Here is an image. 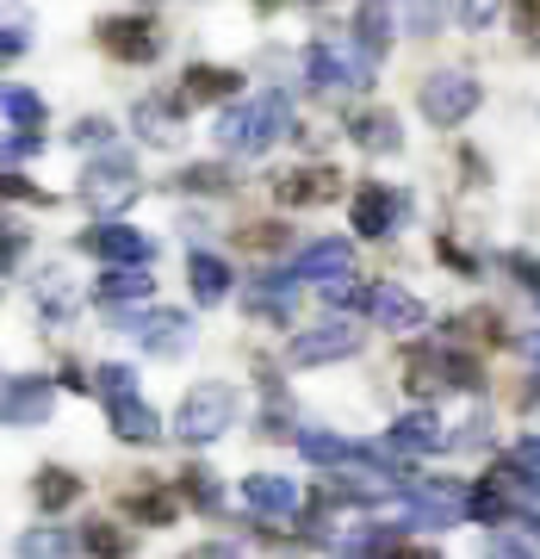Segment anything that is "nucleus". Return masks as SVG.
<instances>
[{"label": "nucleus", "mask_w": 540, "mask_h": 559, "mask_svg": "<svg viewBox=\"0 0 540 559\" xmlns=\"http://www.w3.org/2000/svg\"><path fill=\"white\" fill-rule=\"evenodd\" d=\"M292 131V100H286L280 87H267V94H255V100L230 106L218 119V143L230 150V156H261V150H274V143Z\"/></svg>", "instance_id": "nucleus-1"}, {"label": "nucleus", "mask_w": 540, "mask_h": 559, "mask_svg": "<svg viewBox=\"0 0 540 559\" xmlns=\"http://www.w3.org/2000/svg\"><path fill=\"white\" fill-rule=\"evenodd\" d=\"M94 385H100L106 423H112V436H119V441H131V448L161 441V417L137 399V373H131V367H100V373H94Z\"/></svg>", "instance_id": "nucleus-2"}, {"label": "nucleus", "mask_w": 540, "mask_h": 559, "mask_svg": "<svg viewBox=\"0 0 540 559\" xmlns=\"http://www.w3.org/2000/svg\"><path fill=\"white\" fill-rule=\"evenodd\" d=\"M367 75H373V57H367L355 38H317L311 50H304V81H311L317 94L367 87Z\"/></svg>", "instance_id": "nucleus-3"}, {"label": "nucleus", "mask_w": 540, "mask_h": 559, "mask_svg": "<svg viewBox=\"0 0 540 559\" xmlns=\"http://www.w3.org/2000/svg\"><path fill=\"white\" fill-rule=\"evenodd\" d=\"M509 510H528V516L540 510V479L528 466H516V460L491 466L479 479V491H472V516L479 522H497V516H509Z\"/></svg>", "instance_id": "nucleus-4"}, {"label": "nucleus", "mask_w": 540, "mask_h": 559, "mask_svg": "<svg viewBox=\"0 0 540 559\" xmlns=\"http://www.w3.org/2000/svg\"><path fill=\"white\" fill-rule=\"evenodd\" d=\"M404 385L410 392H422V399H435V392H479L484 373H479V360L460 355V348H417L410 355V367H404Z\"/></svg>", "instance_id": "nucleus-5"}, {"label": "nucleus", "mask_w": 540, "mask_h": 559, "mask_svg": "<svg viewBox=\"0 0 540 559\" xmlns=\"http://www.w3.org/2000/svg\"><path fill=\"white\" fill-rule=\"evenodd\" d=\"M230 423H237V392L224 380H205V385H193L187 404L175 411V436L180 441H218Z\"/></svg>", "instance_id": "nucleus-6"}, {"label": "nucleus", "mask_w": 540, "mask_h": 559, "mask_svg": "<svg viewBox=\"0 0 540 559\" xmlns=\"http://www.w3.org/2000/svg\"><path fill=\"white\" fill-rule=\"evenodd\" d=\"M137 193H143V180H137V162L131 156H94L87 162V175H81V205L100 212V218L124 212Z\"/></svg>", "instance_id": "nucleus-7"}, {"label": "nucleus", "mask_w": 540, "mask_h": 559, "mask_svg": "<svg viewBox=\"0 0 540 559\" xmlns=\"http://www.w3.org/2000/svg\"><path fill=\"white\" fill-rule=\"evenodd\" d=\"M460 516H472V491L460 479H410L404 522H417V528H454Z\"/></svg>", "instance_id": "nucleus-8"}, {"label": "nucleus", "mask_w": 540, "mask_h": 559, "mask_svg": "<svg viewBox=\"0 0 540 559\" xmlns=\"http://www.w3.org/2000/svg\"><path fill=\"white\" fill-rule=\"evenodd\" d=\"M479 100H484V87L472 75H460V69H441V75H429V81H422V94H417L422 119L447 124V131L472 119V112H479Z\"/></svg>", "instance_id": "nucleus-9"}, {"label": "nucleus", "mask_w": 540, "mask_h": 559, "mask_svg": "<svg viewBox=\"0 0 540 559\" xmlns=\"http://www.w3.org/2000/svg\"><path fill=\"white\" fill-rule=\"evenodd\" d=\"M404 218H410V193L380 187V180H360V193H355V230L360 237L380 242V237H392Z\"/></svg>", "instance_id": "nucleus-10"}, {"label": "nucleus", "mask_w": 540, "mask_h": 559, "mask_svg": "<svg viewBox=\"0 0 540 559\" xmlns=\"http://www.w3.org/2000/svg\"><path fill=\"white\" fill-rule=\"evenodd\" d=\"M50 411H57V385L38 380V373H7V385H0V417H7V429H38Z\"/></svg>", "instance_id": "nucleus-11"}, {"label": "nucleus", "mask_w": 540, "mask_h": 559, "mask_svg": "<svg viewBox=\"0 0 540 559\" xmlns=\"http://www.w3.org/2000/svg\"><path fill=\"white\" fill-rule=\"evenodd\" d=\"M360 348V323L355 318H323L311 330L292 336V360L299 367H323V360H348Z\"/></svg>", "instance_id": "nucleus-12"}, {"label": "nucleus", "mask_w": 540, "mask_h": 559, "mask_svg": "<svg viewBox=\"0 0 540 559\" xmlns=\"http://www.w3.org/2000/svg\"><path fill=\"white\" fill-rule=\"evenodd\" d=\"M447 429H441L435 423V411H404L398 423H392V429H385V454H404V460H417V454H435V448H447Z\"/></svg>", "instance_id": "nucleus-13"}, {"label": "nucleus", "mask_w": 540, "mask_h": 559, "mask_svg": "<svg viewBox=\"0 0 540 559\" xmlns=\"http://www.w3.org/2000/svg\"><path fill=\"white\" fill-rule=\"evenodd\" d=\"M87 249H94L106 267H149V255H156V242L143 237V230H131V224H100V230H87Z\"/></svg>", "instance_id": "nucleus-14"}, {"label": "nucleus", "mask_w": 540, "mask_h": 559, "mask_svg": "<svg viewBox=\"0 0 540 559\" xmlns=\"http://www.w3.org/2000/svg\"><path fill=\"white\" fill-rule=\"evenodd\" d=\"M336 559H404V528H385V522H367V528H348V535L323 540Z\"/></svg>", "instance_id": "nucleus-15"}, {"label": "nucleus", "mask_w": 540, "mask_h": 559, "mask_svg": "<svg viewBox=\"0 0 540 559\" xmlns=\"http://www.w3.org/2000/svg\"><path fill=\"white\" fill-rule=\"evenodd\" d=\"M367 318L380 323V330H398V336H410V330H422V323H429V311H422L417 293H404V286L380 280V286H373V305H367Z\"/></svg>", "instance_id": "nucleus-16"}, {"label": "nucleus", "mask_w": 540, "mask_h": 559, "mask_svg": "<svg viewBox=\"0 0 540 559\" xmlns=\"http://www.w3.org/2000/svg\"><path fill=\"white\" fill-rule=\"evenodd\" d=\"M100 44L119 62H156L161 57V32L149 20H106L100 25Z\"/></svg>", "instance_id": "nucleus-17"}, {"label": "nucleus", "mask_w": 540, "mask_h": 559, "mask_svg": "<svg viewBox=\"0 0 540 559\" xmlns=\"http://www.w3.org/2000/svg\"><path fill=\"white\" fill-rule=\"evenodd\" d=\"M299 286L304 280L299 274H286V267H261L255 274V286H249V311L255 318H292V305H299Z\"/></svg>", "instance_id": "nucleus-18"}, {"label": "nucleus", "mask_w": 540, "mask_h": 559, "mask_svg": "<svg viewBox=\"0 0 540 559\" xmlns=\"http://www.w3.org/2000/svg\"><path fill=\"white\" fill-rule=\"evenodd\" d=\"M274 193H280L286 205H329L341 193V175L336 168H292V175L274 180Z\"/></svg>", "instance_id": "nucleus-19"}, {"label": "nucleus", "mask_w": 540, "mask_h": 559, "mask_svg": "<svg viewBox=\"0 0 540 559\" xmlns=\"http://www.w3.org/2000/svg\"><path fill=\"white\" fill-rule=\"evenodd\" d=\"M292 274H299V280H317V286H329V280H341V274H355V242H341V237L311 242Z\"/></svg>", "instance_id": "nucleus-20"}, {"label": "nucleus", "mask_w": 540, "mask_h": 559, "mask_svg": "<svg viewBox=\"0 0 540 559\" xmlns=\"http://www.w3.org/2000/svg\"><path fill=\"white\" fill-rule=\"evenodd\" d=\"M237 87H242L237 69H212V62H193V69H187V81H180L175 100H180V106H212V100H230Z\"/></svg>", "instance_id": "nucleus-21"}, {"label": "nucleus", "mask_w": 540, "mask_h": 559, "mask_svg": "<svg viewBox=\"0 0 540 559\" xmlns=\"http://www.w3.org/2000/svg\"><path fill=\"white\" fill-rule=\"evenodd\" d=\"M143 348L156 360L187 355V348H193V318H187V311H156V318L143 323Z\"/></svg>", "instance_id": "nucleus-22"}, {"label": "nucleus", "mask_w": 540, "mask_h": 559, "mask_svg": "<svg viewBox=\"0 0 540 559\" xmlns=\"http://www.w3.org/2000/svg\"><path fill=\"white\" fill-rule=\"evenodd\" d=\"M131 119H137V138L156 143V150H175V143L187 138V131H180V100H156V94H149V100H137Z\"/></svg>", "instance_id": "nucleus-23"}, {"label": "nucleus", "mask_w": 540, "mask_h": 559, "mask_svg": "<svg viewBox=\"0 0 540 559\" xmlns=\"http://www.w3.org/2000/svg\"><path fill=\"white\" fill-rule=\"evenodd\" d=\"M348 138H355V150H367V156H398L404 150V131L392 112H355L348 119Z\"/></svg>", "instance_id": "nucleus-24"}, {"label": "nucleus", "mask_w": 540, "mask_h": 559, "mask_svg": "<svg viewBox=\"0 0 540 559\" xmlns=\"http://www.w3.org/2000/svg\"><path fill=\"white\" fill-rule=\"evenodd\" d=\"M242 498H249L255 516H292L299 510V485L280 479V473H255V479L242 485Z\"/></svg>", "instance_id": "nucleus-25"}, {"label": "nucleus", "mask_w": 540, "mask_h": 559, "mask_svg": "<svg viewBox=\"0 0 540 559\" xmlns=\"http://www.w3.org/2000/svg\"><path fill=\"white\" fill-rule=\"evenodd\" d=\"M392 32H398V25H392V0H360V7H355V44L373 62L392 50Z\"/></svg>", "instance_id": "nucleus-26"}, {"label": "nucleus", "mask_w": 540, "mask_h": 559, "mask_svg": "<svg viewBox=\"0 0 540 559\" xmlns=\"http://www.w3.org/2000/svg\"><path fill=\"white\" fill-rule=\"evenodd\" d=\"M32 293H38L44 318H75L81 311V280L69 274V267H44V274L32 280Z\"/></svg>", "instance_id": "nucleus-27"}, {"label": "nucleus", "mask_w": 540, "mask_h": 559, "mask_svg": "<svg viewBox=\"0 0 540 559\" xmlns=\"http://www.w3.org/2000/svg\"><path fill=\"white\" fill-rule=\"evenodd\" d=\"M187 280H193V299H200V305L230 299V261H224V255H205V249H193V261H187Z\"/></svg>", "instance_id": "nucleus-28"}, {"label": "nucleus", "mask_w": 540, "mask_h": 559, "mask_svg": "<svg viewBox=\"0 0 540 559\" xmlns=\"http://www.w3.org/2000/svg\"><path fill=\"white\" fill-rule=\"evenodd\" d=\"M299 454L317 460V466H348V460H360L367 448H355V441L336 436V429H299Z\"/></svg>", "instance_id": "nucleus-29"}, {"label": "nucleus", "mask_w": 540, "mask_h": 559, "mask_svg": "<svg viewBox=\"0 0 540 559\" xmlns=\"http://www.w3.org/2000/svg\"><path fill=\"white\" fill-rule=\"evenodd\" d=\"M137 299H149V274L143 267H106V280H100L106 311H124V305H137Z\"/></svg>", "instance_id": "nucleus-30"}, {"label": "nucleus", "mask_w": 540, "mask_h": 559, "mask_svg": "<svg viewBox=\"0 0 540 559\" xmlns=\"http://www.w3.org/2000/svg\"><path fill=\"white\" fill-rule=\"evenodd\" d=\"M32 498H38L44 510H69V503L81 498V479L75 473H62V466H44L38 485H32Z\"/></svg>", "instance_id": "nucleus-31"}, {"label": "nucleus", "mask_w": 540, "mask_h": 559, "mask_svg": "<svg viewBox=\"0 0 540 559\" xmlns=\"http://www.w3.org/2000/svg\"><path fill=\"white\" fill-rule=\"evenodd\" d=\"M69 554H75L69 528H25L20 535V559H69Z\"/></svg>", "instance_id": "nucleus-32"}, {"label": "nucleus", "mask_w": 540, "mask_h": 559, "mask_svg": "<svg viewBox=\"0 0 540 559\" xmlns=\"http://www.w3.org/2000/svg\"><path fill=\"white\" fill-rule=\"evenodd\" d=\"M0 112H7L13 131H38L44 124V100L32 94V87H7V94H0Z\"/></svg>", "instance_id": "nucleus-33"}, {"label": "nucleus", "mask_w": 540, "mask_h": 559, "mask_svg": "<svg viewBox=\"0 0 540 559\" xmlns=\"http://www.w3.org/2000/svg\"><path fill=\"white\" fill-rule=\"evenodd\" d=\"M81 547H87V554H100V559H124V554H131V535H124V528H112V522H87Z\"/></svg>", "instance_id": "nucleus-34"}, {"label": "nucleus", "mask_w": 540, "mask_h": 559, "mask_svg": "<svg viewBox=\"0 0 540 559\" xmlns=\"http://www.w3.org/2000/svg\"><path fill=\"white\" fill-rule=\"evenodd\" d=\"M180 187H187V193H212V200H218V193H230L237 180H230V168H218V162H193V168L180 175Z\"/></svg>", "instance_id": "nucleus-35"}, {"label": "nucleus", "mask_w": 540, "mask_h": 559, "mask_svg": "<svg viewBox=\"0 0 540 559\" xmlns=\"http://www.w3.org/2000/svg\"><path fill=\"white\" fill-rule=\"evenodd\" d=\"M398 13H404V25H410L417 38H435L441 32V0H398Z\"/></svg>", "instance_id": "nucleus-36"}, {"label": "nucleus", "mask_w": 540, "mask_h": 559, "mask_svg": "<svg viewBox=\"0 0 540 559\" xmlns=\"http://www.w3.org/2000/svg\"><path fill=\"white\" fill-rule=\"evenodd\" d=\"M124 510H131V516H137V522H168V516H175V510H180V503L168 498V491H156V485H149V491H137V498L124 503Z\"/></svg>", "instance_id": "nucleus-37"}, {"label": "nucleus", "mask_w": 540, "mask_h": 559, "mask_svg": "<svg viewBox=\"0 0 540 559\" xmlns=\"http://www.w3.org/2000/svg\"><path fill=\"white\" fill-rule=\"evenodd\" d=\"M187 498L200 503V510H218V503H224L218 473H205V466H193V473H187Z\"/></svg>", "instance_id": "nucleus-38"}, {"label": "nucleus", "mask_w": 540, "mask_h": 559, "mask_svg": "<svg viewBox=\"0 0 540 559\" xmlns=\"http://www.w3.org/2000/svg\"><path fill=\"white\" fill-rule=\"evenodd\" d=\"M323 299H329V305H360V311H367V305H373V286H360L355 274H341V280L323 286Z\"/></svg>", "instance_id": "nucleus-39"}, {"label": "nucleus", "mask_w": 540, "mask_h": 559, "mask_svg": "<svg viewBox=\"0 0 540 559\" xmlns=\"http://www.w3.org/2000/svg\"><path fill=\"white\" fill-rule=\"evenodd\" d=\"M255 255H274V249H286V224H249V230H237Z\"/></svg>", "instance_id": "nucleus-40"}, {"label": "nucleus", "mask_w": 540, "mask_h": 559, "mask_svg": "<svg viewBox=\"0 0 540 559\" xmlns=\"http://www.w3.org/2000/svg\"><path fill=\"white\" fill-rule=\"evenodd\" d=\"M25 44H32V32H25V13H7V25H0V57H7V62L25 57Z\"/></svg>", "instance_id": "nucleus-41"}, {"label": "nucleus", "mask_w": 540, "mask_h": 559, "mask_svg": "<svg viewBox=\"0 0 540 559\" xmlns=\"http://www.w3.org/2000/svg\"><path fill=\"white\" fill-rule=\"evenodd\" d=\"M454 13H460V25H472V32H484V25L503 13V0H454Z\"/></svg>", "instance_id": "nucleus-42"}, {"label": "nucleus", "mask_w": 540, "mask_h": 559, "mask_svg": "<svg viewBox=\"0 0 540 559\" xmlns=\"http://www.w3.org/2000/svg\"><path fill=\"white\" fill-rule=\"evenodd\" d=\"M479 554L484 559H535V547H528V540H516V535H484Z\"/></svg>", "instance_id": "nucleus-43"}, {"label": "nucleus", "mask_w": 540, "mask_h": 559, "mask_svg": "<svg viewBox=\"0 0 540 559\" xmlns=\"http://www.w3.org/2000/svg\"><path fill=\"white\" fill-rule=\"evenodd\" d=\"M69 143H81V150H100V143H112V124H106V119H81L75 131H69Z\"/></svg>", "instance_id": "nucleus-44"}, {"label": "nucleus", "mask_w": 540, "mask_h": 559, "mask_svg": "<svg viewBox=\"0 0 540 559\" xmlns=\"http://www.w3.org/2000/svg\"><path fill=\"white\" fill-rule=\"evenodd\" d=\"M509 274H516V280H521V293L540 305V261H535V255H509Z\"/></svg>", "instance_id": "nucleus-45"}, {"label": "nucleus", "mask_w": 540, "mask_h": 559, "mask_svg": "<svg viewBox=\"0 0 540 559\" xmlns=\"http://www.w3.org/2000/svg\"><path fill=\"white\" fill-rule=\"evenodd\" d=\"M0 156H7V175H13V162L38 156V131H20V138H13V131H7V150H0Z\"/></svg>", "instance_id": "nucleus-46"}, {"label": "nucleus", "mask_w": 540, "mask_h": 559, "mask_svg": "<svg viewBox=\"0 0 540 559\" xmlns=\"http://www.w3.org/2000/svg\"><path fill=\"white\" fill-rule=\"evenodd\" d=\"M25 255V230L20 224H7V237H0V267H7V274H13V261Z\"/></svg>", "instance_id": "nucleus-47"}, {"label": "nucleus", "mask_w": 540, "mask_h": 559, "mask_svg": "<svg viewBox=\"0 0 540 559\" xmlns=\"http://www.w3.org/2000/svg\"><path fill=\"white\" fill-rule=\"evenodd\" d=\"M516 466H528V473H540V436L516 441Z\"/></svg>", "instance_id": "nucleus-48"}, {"label": "nucleus", "mask_w": 540, "mask_h": 559, "mask_svg": "<svg viewBox=\"0 0 540 559\" xmlns=\"http://www.w3.org/2000/svg\"><path fill=\"white\" fill-rule=\"evenodd\" d=\"M187 559H242L237 547H224V540H205V547H193Z\"/></svg>", "instance_id": "nucleus-49"}, {"label": "nucleus", "mask_w": 540, "mask_h": 559, "mask_svg": "<svg viewBox=\"0 0 540 559\" xmlns=\"http://www.w3.org/2000/svg\"><path fill=\"white\" fill-rule=\"evenodd\" d=\"M0 187H7V200H13V193H20V200H44L38 187H25V180H20V175H7V180H0Z\"/></svg>", "instance_id": "nucleus-50"}, {"label": "nucleus", "mask_w": 540, "mask_h": 559, "mask_svg": "<svg viewBox=\"0 0 540 559\" xmlns=\"http://www.w3.org/2000/svg\"><path fill=\"white\" fill-rule=\"evenodd\" d=\"M521 355H528V367H535V380H540V330L535 336H521Z\"/></svg>", "instance_id": "nucleus-51"}, {"label": "nucleus", "mask_w": 540, "mask_h": 559, "mask_svg": "<svg viewBox=\"0 0 540 559\" xmlns=\"http://www.w3.org/2000/svg\"><path fill=\"white\" fill-rule=\"evenodd\" d=\"M516 13H521L528 25H540V0H516Z\"/></svg>", "instance_id": "nucleus-52"}, {"label": "nucleus", "mask_w": 540, "mask_h": 559, "mask_svg": "<svg viewBox=\"0 0 540 559\" xmlns=\"http://www.w3.org/2000/svg\"><path fill=\"white\" fill-rule=\"evenodd\" d=\"M404 559H435V554H422V547H404Z\"/></svg>", "instance_id": "nucleus-53"}, {"label": "nucleus", "mask_w": 540, "mask_h": 559, "mask_svg": "<svg viewBox=\"0 0 540 559\" xmlns=\"http://www.w3.org/2000/svg\"><path fill=\"white\" fill-rule=\"evenodd\" d=\"M255 7H280V0H255Z\"/></svg>", "instance_id": "nucleus-54"}]
</instances>
